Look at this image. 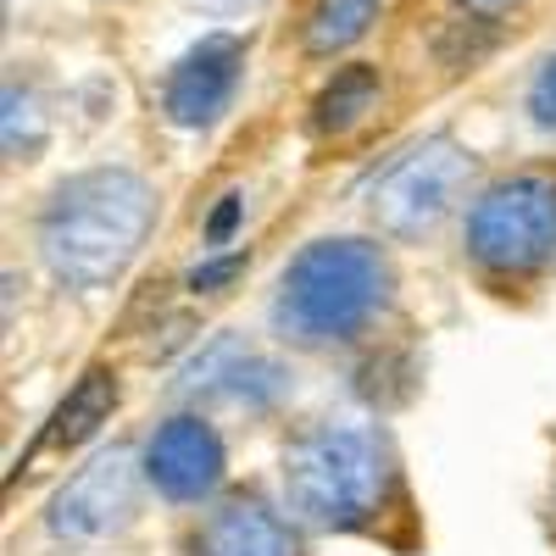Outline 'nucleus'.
<instances>
[{
    "label": "nucleus",
    "mask_w": 556,
    "mask_h": 556,
    "mask_svg": "<svg viewBox=\"0 0 556 556\" xmlns=\"http://www.w3.org/2000/svg\"><path fill=\"white\" fill-rule=\"evenodd\" d=\"M112 401H117V379L112 374H84V384L56 406V417H51V429L39 434V445L34 451H67V445H78V440H89L101 429V417L112 412Z\"/></svg>",
    "instance_id": "11"
},
{
    "label": "nucleus",
    "mask_w": 556,
    "mask_h": 556,
    "mask_svg": "<svg viewBox=\"0 0 556 556\" xmlns=\"http://www.w3.org/2000/svg\"><path fill=\"white\" fill-rule=\"evenodd\" d=\"M468 256L484 273L518 278L556 262V178L518 173L484 190L468 212Z\"/></svg>",
    "instance_id": "4"
},
{
    "label": "nucleus",
    "mask_w": 556,
    "mask_h": 556,
    "mask_svg": "<svg viewBox=\"0 0 556 556\" xmlns=\"http://www.w3.org/2000/svg\"><path fill=\"white\" fill-rule=\"evenodd\" d=\"M240 67H245V45L235 34H206L195 51H184L178 67L167 73V117L178 128H206L228 112L235 101V84H240Z\"/></svg>",
    "instance_id": "7"
},
{
    "label": "nucleus",
    "mask_w": 556,
    "mask_h": 556,
    "mask_svg": "<svg viewBox=\"0 0 556 556\" xmlns=\"http://www.w3.org/2000/svg\"><path fill=\"white\" fill-rule=\"evenodd\" d=\"M390 295V267L362 240H317L306 245L273 301L278 334L295 345H334L379 317Z\"/></svg>",
    "instance_id": "2"
},
{
    "label": "nucleus",
    "mask_w": 556,
    "mask_h": 556,
    "mask_svg": "<svg viewBox=\"0 0 556 556\" xmlns=\"http://www.w3.org/2000/svg\"><path fill=\"white\" fill-rule=\"evenodd\" d=\"M235 273H240V256H228V262H206V267H195V273H190V290H217V285H228Z\"/></svg>",
    "instance_id": "16"
},
{
    "label": "nucleus",
    "mask_w": 556,
    "mask_h": 556,
    "mask_svg": "<svg viewBox=\"0 0 556 556\" xmlns=\"http://www.w3.org/2000/svg\"><path fill=\"white\" fill-rule=\"evenodd\" d=\"M290 506L317 529H362L390 490V451L367 429H317L285 456Z\"/></svg>",
    "instance_id": "3"
},
{
    "label": "nucleus",
    "mask_w": 556,
    "mask_h": 556,
    "mask_svg": "<svg viewBox=\"0 0 556 556\" xmlns=\"http://www.w3.org/2000/svg\"><path fill=\"white\" fill-rule=\"evenodd\" d=\"M374 17H379V0H317L312 17H306V51L334 56L345 45H356Z\"/></svg>",
    "instance_id": "13"
},
{
    "label": "nucleus",
    "mask_w": 556,
    "mask_h": 556,
    "mask_svg": "<svg viewBox=\"0 0 556 556\" xmlns=\"http://www.w3.org/2000/svg\"><path fill=\"white\" fill-rule=\"evenodd\" d=\"M235 7H240V0H235Z\"/></svg>",
    "instance_id": "18"
},
{
    "label": "nucleus",
    "mask_w": 556,
    "mask_h": 556,
    "mask_svg": "<svg viewBox=\"0 0 556 556\" xmlns=\"http://www.w3.org/2000/svg\"><path fill=\"white\" fill-rule=\"evenodd\" d=\"M146 473L167 501H206L223 479V445L201 417H173L146 445Z\"/></svg>",
    "instance_id": "8"
},
{
    "label": "nucleus",
    "mask_w": 556,
    "mask_h": 556,
    "mask_svg": "<svg viewBox=\"0 0 556 556\" xmlns=\"http://www.w3.org/2000/svg\"><path fill=\"white\" fill-rule=\"evenodd\" d=\"M529 112H534V123L545 128V134H556V56L534 73V84H529Z\"/></svg>",
    "instance_id": "14"
},
{
    "label": "nucleus",
    "mask_w": 556,
    "mask_h": 556,
    "mask_svg": "<svg viewBox=\"0 0 556 556\" xmlns=\"http://www.w3.org/2000/svg\"><path fill=\"white\" fill-rule=\"evenodd\" d=\"M201 556H301L295 551V534L278 523L262 501H228L206 518L201 540H195Z\"/></svg>",
    "instance_id": "10"
},
{
    "label": "nucleus",
    "mask_w": 556,
    "mask_h": 556,
    "mask_svg": "<svg viewBox=\"0 0 556 556\" xmlns=\"http://www.w3.org/2000/svg\"><path fill=\"white\" fill-rule=\"evenodd\" d=\"M462 190H468V156L451 139H429V146L406 151L374 184L367 206H374L379 228H390V235H424L462 201Z\"/></svg>",
    "instance_id": "5"
},
{
    "label": "nucleus",
    "mask_w": 556,
    "mask_h": 556,
    "mask_svg": "<svg viewBox=\"0 0 556 556\" xmlns=\"http://www.w3.org/2000/svg\"><path fill=\"white\" fill-rule=\"evenodd\" d=\"M151 217H156V195L146 178H134L123 167L78 173L39 212V251L56 278L89 290L128 267Z\"/></svg>",
    "instance_id": "1"
},
{
    "label": "nucleus",
    "mask_w": 556,
    "mask_h": 556,
    "mask_svg": "<svg viewBox=\"0 0 556 556\" xmlns=\"http://www.w3.org/2000/svg\"><path fill=\"white\" fill-rule=\"evenodd\" d=\"M184 390L190 395H223V401H245V406H267L285 390V374L251 351L245 340H212L190 367H184Z\"/></svg>",
    "instance_id": "9"
},
{
    "label": "nucleus",
    "mask_w": 556,
    "mask_h": 556,
    "mask_svg": "<svg viewBox=\"0 0 556 556\" xmlns=\"http://www.w3.org/2000/svg\"><path fill=\"white\" fill-rule=\"evenodd\" d=\"M134 506V456L128 451H101L89 468H78L62 495L51 501V534L56 540H101L112 534Z\"/></svg>",
    "instance_id": "6"
},
{
    "label": "nucleus",
    "mask_w": 556,
    "mask_h": 556,
    "mask_svg": "<svg viewBox=\"0 0 556 556\" xmlns=\"http://www.w3.org/2000/svg\"><path fill=\"white\" fill-rule=\"evenodd\" d=\"M468 12H479V17H501V12H513V7H523V0H462Z\"/></svg>",
    "instance_id": "17"
},
{
    "label": "nucleus",
    "mask_w": 556,
    "mask_h": 556,
    "mask_svg": "<svg viewBox=\"0 0 556 556\" xmlns=\"http://www.w3.org/2000/svg\"><path fill=\"white\" fill-rule=\"evenodd\" d=\"M240 212H245V195H223V206H217V212H212V223H206V245H223L228 235H235Z\"/></svg>",
    "instance_id": "15"
},
{
    "label": "nucleus",
    "mask_w": 556,
    "mask_h": 556,
    "mask_svg": "<svg viewBox=\"0 0 556 556\" xmlns=\"http://www.w3.org/2000/svg\"><path fill=\"white\" fill-rule=\"evenodd\" d=\"M374 101H379V73H374V67H345V73H334V84L317 96L312 128H317V134H345V128H356L367 112H374Z\"/></svg>",
    "instance_id": "12"
}]
</instances>
